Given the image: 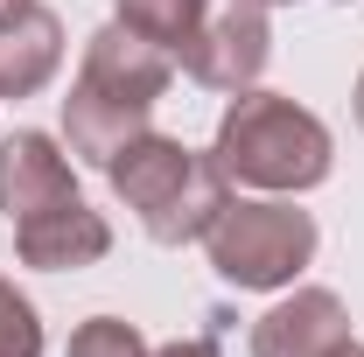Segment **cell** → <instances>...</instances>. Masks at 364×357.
<instances>
[{"mask_svg":"<svg viewBox=\"0 0 364 357\" xmlns=\"http://www.w3.org/2000/svg\"><path fill=\"white\" fill-rule=\"evenodd\" d=\"M210 161L225 169L231 189H259V196H301L329 182L336 169V140L309 105H294L287 91H231Z\"/></svg>","mask_w":364,"mask_h":357,"instance_id":"1","label":"cell"},{"mask_svg":"<svg viewBox=\"0 0 364 357\" xmlns=\"http://www.w3.org/2000/svg\"><path fill=\"white\" fill-rule=\"evenodd\" d=\"M105 182H112V196L140 218V231H147L154 245H196V238L218 224V211L231 203L225 169H218L210 154L182 147V140L154 134V127L105 169Z\"/></svg>","mask_w":364,"mask_h":357,"instance_id":"2","label":"cell"},{"mask_svg":"<svg viewBox=\"0 0 364 357\" xmlns=\"http://www.w3.org/2000/svg\"><path fill=\"white\" fill-rule=\"evenodd\" d=\"M316 218L294 203V196H231L218 224L203 231V252L225 287L238 294H273V287H294L301 267L316 260Z\"/></svg>","mask_w":364,"mask_h":357,"instance_id":"3","label":"cell"},{"mask_svg":"<svg viewBox=\"0 0 364 357\" xmlns=\"http://www.w3.org/2000/svg\"><path fill=\"white\" fill-rule=\"evenodd\" d=\"M273 56V21L259 0H210L196 43L182 49V70L203 91H252Z\"/></svg>","mask_w":364,"mask_h":357,"instance_id":"4","label":"cell"},{"mask_svg":"<svg viewBox=\"0 0 364 357\" xmlns=\"http://www.w3.org/2000/svg\"><path fill=\"white\" fill-rule=\"evenodd\" d=\"M350 343L358 336L336 287H294L252 322V357H336Z\"/></svg>","mask_w":364,"mask_h":357,"instance_id":"5","label":"cell"},{"mask_svg":"<svg viewBox=\"0 0 364 357\" xmlns=\"http://www.w3.org/2000/svg\"><path fill=\"white\" fill-rule=\"evenodd\" d=\"M176 78V56L154 49L147 36H134L127 21H105L85 36V63H77V85L105 91V98H127V105H161V91Z\"/></svg>","mask_w":364,"mask_h":357,"instance_id":"6","label":"cell"},{"mask_svg":"<svg viewBox=\"0 0 364 357\" xmlns=\"http://www.w3.org/2000/svg\"><path fill=\"white\" fill-rule=\"evenodd\" d=\"M14 252H21V267L77 273L112 252V224H105V211H91L85 196H70V203H49V211L14 224Z\"/></svg>","mask_w":364,"mask_h":357,"instance_id":"7","label":"cell"},{"mask_svg":"<svg viewBox=\"0 0 364 357\" xmlns=\"http://www.w3.org/2000/svg\"><path fill=\"white\" fill-rule=\"evenodd\" d=\"M70 196H77V161H70L49 134L21 127V134L0 140V211H7L14 224L49 211V203H70Z\"/></svg>","mask_w":364,"mask_h":357,"instance_id":"8","label":"cell"},{"mask_svg":"<svg viewBox=\"0 0 364 357\" xmlns=\"http://www.w3.org/2000/svg\"><path fill=\"white\" fill-rule=\"evenodd\" d=\"M147 119H154V105H127V98H105L91 85H70V98H63V147L85 169H112L147 134Z\"/></svg>","mask_w":364,"mask_h":357,"instance_id":"9","label":"cell"},{"mask_svg":"<svg viewBox=\"0 0 364 357\" xmlns=\"http://www.w3.org/2000/svg\"><path fill=\"white\" fill-rule=\"evenodd\" d=\"M63 70V21L43 0H28L21 14L0 21V98H36Z\"/></svg>","mask_w":364,"mask_h":357,"instance_id":"10","label":"cell"},{"mask_svg":"<svg viewBox=\"0 0 364 357\" xmlns=\"http://www.w3.org/2000/svg\"><path fill=\"white\" fill-rule=\"evenodd\" d=\"M203 14H210V0H112V21H127L134 36H147L154 49H168L176 63H182V49L196 43Z\"/></svg>","mask_w":364,"mask_h":357,"instance_id":"11","label":"cell"},{"mask_svg":"<svg viewBox=\"0 0 364 357\" xmlns=\"http://www.w3.org/2000/svg\"><path fill=\"white\" fill-rule=\"evenodd\" d=\"M0 357H43V315L0 273Z\"/></svg>","mask_w":364,"mask_h":357,"instance_id":"12","label":"cell"},{"mask_svg":"<svg viewBox=\"0 0 364 357\" xmlns=\"http://www.w3.org/2000/svg\"><path fill=\"white\" fill-rule=\"evenodd\" d=\"M63 357H147V336L134 322H119V315H91V322L70 329V351Z\"/></svg>","mask_w":364,"mask_h":357,"instance_id":"13","label":"cell"},{"mask_svg":"<svg viewBox=\"0 0 364 357\" xmlns=\"http://www.w3.org/2000/svg\"><path fill=\"white\" fill-rule=\"evenodd\" d=\"M225 322H231L225 309H210L196 336H176V343H161V351H147V357H225Z\"/></svg>","mask_w":364,"mask_h":357,"instance_id":"14","label":"cell"},{"mask_svg":"<svg viewBox=\"0 0 364 357\" xmlns=\"http://www.w3.org/2000/svg\"><path fill=\"white\" fill-rule=\"evenodd\" d=\"M350 105H358V127H364V70H358V91H350Z\"/></svg>","mask_w":364,"mask_h":357,"instance_id":"15","label":"cell"},{"mask_svg":"<svg viewBox=\"0 0 364 357\" xmlns=\"http://www.w3.org/2000/svg\"><path fill=\"white\" fill-rule=\"evenodd\" d=\"M21 7H28V0H0V21H7V14H21Z\"/></svg>","mask_w":364,"mask_h":357,"instance_id":"16","label":"cell"},{"mask_svg":"<svg viewBox=\"0 0 364 357\" xmlns=\"http://www.w3.org/2000/svg\"><path fill=\"white\" fill-rule=\"evenodd\" d=\"M336 357H364V343H350V351H336Z\"/></svg>","mask_w":364,"mask_h":357,"instance_id":"17","label":"cell"},{"mask_svg":"<svg viewBox=\"0 0 364 357\" xmlns=\"http://www.w3.org/2000/svg\"><path fill=\"white\" fill-rule=\"evenodd\" d=\"M259 7H294V0H259Z\"/></svg>","mask_w":364,"mask_h":357,"instance_id":"18","label":"cell"}]
</instances>
